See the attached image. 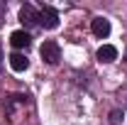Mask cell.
I'll use <instances>...</instances> for the list:
<instances>
[{"label":"cell","mask_w":127,"mask_h":125,"mask_svg":"<svg viewBox=\"0 0 127 125\" xmlns=\"http://www.w3.org/2000/svg\"><path fill=\"white\" fill-rule=\"evenodd\" d=\"M27 66H30V59H27L25 54H20V52L10 54V69H12V71H25Z\"/></svg>","instance_id":"cell-7"},{"label":"cell","mask_w":127,"mask_h":125,"mask_svg":"<svg viewBox=\"0 0 127 125\" xmlns=\"http://www.w3.org/2000/svg\"><path fill=\"white\" fill-rule=\"evenodd\" d=\"M110 120H112V123H120V113H117V110H115V113L110 115Z\"/></svg>","instance_id":"cell-8"},{"label":"cell","mask_w":127,"mask_h":125,"mask_svg":"<svg viewBox=\"0 0 127 125\" xmlns=\"http://www.w3.org/2000/svg\"><path fill=\"white\" fill-rule=\"evenodd\" d=\"M10 44L15 49H27L32 44V37H30V32H25V30H17L10 34Z\"/></svg>","instance_id":"cell-4"},{"label":"cell","mask_w":127,"mask_h":125,"mask_svg":"<svg viewBox=\"0 0 127 125\" xmlns=\"http://www.w3.org/2000/svg\"><path fill=\"white\" fill-rule=\"evenodd\" d=\"M95 57H98V62H100V64H110V62L117 59V49L112 47V44H103V47L98 49Z\"/></svg>","instance_id":"cell-6"},{"label":"cell","mask_w":127,"mask_h":125,"mask_svg":"<svg viewBox=\"0 0 127 125\" xmlns=\"http://www.w3.org/2000/svg\"><path fill=\"white\" fill-rule=\"evenodd\" d=\"M39 25H42L44 30H56V27H59V12H56L51 5H44V7L39 10Z\"/></svg>","instance_id":"cell-2"},{"label":"cell","mask_w":127,"mask_h":125,"mask_svg":"<svg viewBox=\"0 0 127 125\" xmlns=\"http://www.w3.org/2000/svg\"><path fill=\"white\" fill-rule=\"evenodd\" d=\"M20 22H22V25H27V27H34V25H39V12L32 7L30 2L20 7Z\"/></svg>","instance_id":"cell-3"},{"label":"cell","mask_w":127,"mask_h":125,"mask_svg":"<svg viewBox=\"0 0 127 125\" xmlns=\"http://www.w3.org/2000/svg\"><path fill=\"white\" fill-rule=\"evenodd\" d=\"M39 54H42V59L47 64H59V59H61V49H59V44L54 42V39H47V42H42V47H39Z\"/></svg>","instance_id":"cell-1"},{"label":"cell","mask_w":127,"mask_h":125,"mask_svg":"<svg viewBox=\"0 0 127 125\" xmlns=\"http://www.w3.org/2000/svg\"><path fill=\"white\" fill-rule=\"evenodd\" d=\"M91 30H93L95 37L105 39V37L110 34V20H105V17H95L93 22H91Z\"/></svg>","instance_id":"cell-5"}]
</instances>
